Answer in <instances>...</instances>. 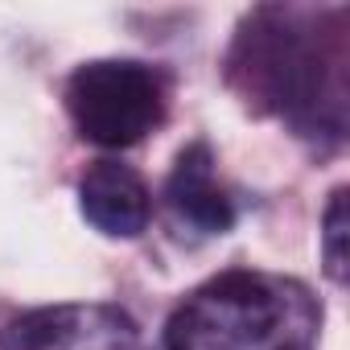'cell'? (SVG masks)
Listing matches in <instances>:
<instances>
[{
	"label": "cell",
	"mask_w": 350,
	"mask_h": 350,
	"mask_svg": "<svg viewBox=\"0 0 350 350\" xmlns=\"http://www.w3.org/2000/svg\"><path fill=\"white\" fill-rule=\"evenodd\" d=\"M321 256H325V272L334 284L346 280V190L338 186L329 194V206L321 215Z\"/></svg>",
	"instance_id": "7"
},
{
	"label": "cell",
	"mask_w": 350,
	"mask_h": 350,
	"mask_svg": "<svg viewBox=\"0 0 350 350\" xmlns=\"http://www.w3.org/2000/svg\"><path fill=\"white\" fill-rule=\"evenodd\" d=\"M317 297L276 272L231 268L198 284L165 325V350H313Z\"/></svg>",
	"instance_id": "2"
},
{
	"label": "cell",
	"mask_w": 350,
	"mask_h": 350,
	"mask_svg": "<svg viewBox=\"0 0 350 350\" xmlns=\"http://www.w3.org/2000/svg\"><path fill=\"white\" fill-rule=\"evenodd\" d=\"M79 211L95 231L111 239H136L152 219V198L132 165L95 161L79 182Z\"/></svg>",
	"instance_id": "6"
},
{
	"label": "cell",
	"mask_w": 350,
	"mask_h": 350,
	"mask_svg": "<svg viewBox=\"0 0 350 350\" xmlns=\"http://www.w3.org/2000/svg\"><path fill=\"white\" fill-rule=\"evenodd\" d=\"M346 9H252L227 54V83L247 107L284 120L297 136H346Z\"/></svg>",
	"instance_id": "1"
},
{
	"label": "cell",
	"mask_w": 350,
	"mask_h": 350,
	"mask_svg": "<svg viewBox=\"0 0 350 350\" xmlns=\"http://www.w3.org/2000/svg\"><path fill=\"white\" fill-rule=\"evenodd\" d=\"M165 206L173 223L194 231V235H227L235 223V202L219 186L215 152L206 140H194L178 152L173 173L165 182Z\"/></svg>",
	"instance_id": "5"
},
{
	"label": "cell",
	"mask_w": 350,
	"mask_h": 350,
	"mask_svg": "<svg viewBox=\"0 0 350 350\" xmlns=\"http://www.w3.org/2000/svg\"><path fill=\"white\" fill-rule=\"evenodd\" d=\"M66 111L83 140L128 148L161 128L169 111L165 75L136 58H95L66 79Z\"/></svg>",
	"instance_id": "3"
},
{
	"label": "cell",
	"mask_w": 350,
	"mask_h": 350,
	"mask_svg": "<svg viewBox=\"0 0 350 350\" xmlns=\"http://www.w3.org/2000/svg\"><path fill=\"white\" fill-rule=\"evenodd\" d=\"M136 321L107 301L42 305L0 325V350H136Z\"/></svg>",
	"instance_id": "4"
}]
</instances>
